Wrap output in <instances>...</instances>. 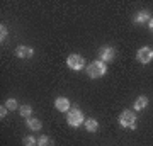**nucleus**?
<instances>
[{"mask_svg": "<svg viewBox=\"0 0 153 146\" xmlns=\"http://www.w3.org/2000/svg\"><path fill=\"white\" fill-rule=\"evenodd\" d=\"M119 124L126 129H134L136 127V114L133 110H123L119 116Z\"/></svg>", "mask_w": 153, "mask_h": 146, "instance_id": "obj_1", "label": "nucleus"}, {"mask_svg": "<svg viewBox=\"0 0 153 146\" xmlns=\"http://www.w3.org/2000/svg\"><path fill=\"white\" fill-rule=\"evenodd\" d=\"M105 70H107V68H105V63L97 60V61H92V63L87 66V75L90 76V78H99V76H102L105 73Z\"/></svg>", "mask_w": 153, "mask_h": 146, "instance_id": "obj_2", "label": "nucleus"}, {"mask_svg": "<svg viewBox=\"0 0 153 146\" xmlns=\"http://www.w3.org/2000/svg\"><path fill=\"white\" fill-rule=\"evenodd\" d=\"M66 122H68V126H71V127H78L80 124H83V122H85V117H83L82 110H78V109H71V110H68Z\"/></svg>", "mask_w": 153, "mask_h": 146, "instance_id": "obj_3", "label": "nucleus"}, {"mask_svg": "<svg viewBox=\"0 0 153 146\" xmlns=\"http://www.w3.org/2000/svg\"><path fill=\"white\" fill-rule=\"evenodd\" d=\"M66 65H68V68L78 71L82 68H85V58L80 56V54H70L68 60H66Z\"/></svg>", "mask_w": 153, "mask_h": 146, "instance_id": "obj_4", "label": "nucleus"}, {"mask_svg": "<svg viewBox=\"0 0 153 146\" xmlns=\"http://www.w3.org/2000/svg\"><path fill=\"white\" fill-rule=\"evenodd\" d=\"M136 58H138L140 63L146 65V63H150V61L153 60V49L148 48V46H143V48H140V51L136 53Z\"/></svg>", "mask_w": 153, "mask_h": 146, "instance_id": "obj_5", "label": "nucleus"}, {"mask_svg": "<svg viewBox=\"0 0 153 146\" xmlns=\"http://www.w3.org/2000/svg\"><path fill=\"white\" fill-rule=\"evenodd\" d=\"M70 100H68V99L66 97H58L55 100V107L58 109V110H60V112H68V110H70Z\"/></svg>", "mask_w": 153, "mask_h": 146, "instance_id": "obj_6", "label": "nucleus"}, {"mask_svg": "<svg viewBox=\"0 0 153 146\" xmlns=\"http://www.w3.org/2000/svg\"><path fill=\"white\" fill-rule=\"evenodd\" d=\"M99 54H100V61H111L112 58H114V48H109V46H104V48L99 51Z\"/></svg>", "mask_w": 153, "mask_h": 146, "instance_id": "obj_7", "label": "nucleus"}, {"mask_svg": "<svg viewBox=\"0 0 153 146\" xmlns=\"http://www.w3.org/2000/svg\"><path fill=\"white\" fill-rule=\"evenodd\" d=\"M33 48H29V46H17V49H16V56L17 58H31L33 56Z\"/></svg>", "mask_w": 153, "mask_h": 146, "instance_id": "obj_8", "label": "nucleus"}, {"mask_svg": "<svg viewBox=\"0 0 153 146\" xmlns=\"http://www.w3.org/2000/svg\"><path fill=\"white\" fill-rule=\"evenodd\" d=\"M146 105H148V97H145V95H141V97H138L134 100V109L136 110H143Z\"/></svg>", "mask_w": 153, "mask_h": 146, "instance_id": "obj_9", "label": "nucleus"}, {"mask_svg": "<svg viewBox=\"0 0 153 146\" xmlns=\"http://www.w3.org/2000/svg\"><path fill=\"white\" fill-rule=\"evenodd\" d=\"M85 129L88 133H95L99 129V122L95 119H85Z\"/></svg>", "mask_w": 153, "mask_h": 146, "instance_id": "obj_10", "label": "nucleus"}, {"mask_svg": "<svg viewBox=\"0 0 153 146\" xmlns=\"http://www.w3.org/2000/svg\"><path fill=\"white\" fill-rule=\"evenodd\" d=\"M136 24H145V22H150V14L148 10H140V14L136 16Z\"/></svg>", "mask_w": 153, "mask_h": 146, "instance_id": "obj_11", "label": "nucleus"}, {"mask_svg": "<svg viewBox=\"0 0 153 146\" xmlns=\"http://www.w3.org/2000/svg\"><path fill=\"white\" fill-rule=\"evenodd\" d=\"M26 124H27L33 131H39V129H41V121H39V119H34V117H29V119H26Z\"/></svg>", "mask_w": 153, "mask_h": 146, "instance_id": "obj_12", "label": "nucleus"}, {"mask_svg": "<svg viewBox=\"0 0 153 146\" xmlns=\"http://www.w3.org/2000/svg\"><path fill=\"white\" fill-rule=\"evenodd\" d=\"M19 112H21V116L22 117H31V114H33V107H31V105H27V104H26V105H21V109H19Z\"/></svg>", "mask_w": 153, "mask_h": 146, "instance_id": "obj_13", "label": "nucleus"}, {"mask_svg": "<svg viewBox=\"0 0 153 146\" xmlns=\"http://www.w3.org/2000/svg\"><path fill=\"white\" fill-rule=\"evenodd\" d=\"M38 146H53V139H49L48 136H41L38 139Z\"/></svg>", "mask_w": 153, "mask_h": 146, "instance_id": "obj_14", "label": "nucleus"}, {"mask_svg": "<svg viewBox=\"0 0 153 146\" xmlns=\"http://www.w3.org/2000/svg\"><path fill=\"white\" fill-rule=\"evenodd\" d=\"M36 143H38V139L33 138V136H26V138L22 139V145L24 146H36Z\"/></svg>", "mask_w": 153, "mask_h": 146, "instance_id": "obj_15", "label": "nucleus"}, {"mask_svg": "<svg viewBox=\"0 0 153 146\" xmlns=\"http://www.w3.org/2000/svg\"><path fill=\"white\" fill-rule=\"evenodd\" d=\"M5 107L9 109V110H16L17 109V100L16 99H9V100L5 102Z\"/></svg>", "mask_w": 153, "mask_h": 146, "instance_id": "obj_16", "label": "nucleus"}, {"mask_svg": "<svg viewBox=\"0 0 153 146\" xmlns=\"http://www.w3.org/2000/svg\"><path fill=\"white\" fill-rule=\"evenodd\" d=\"M0 39H2V41H4V39H7V27L4 26V24L0 26Z\"/></svg>", "mask_w": 153, "mask_h": 146, "instance_id": "obj_17", "label": "nucleus"}, {"mask_svg": "<svg viewBox=\"0 0 153 146\" xmlns=\"http://www.w3.org/2000/svg\"><path fill=\"white\" fill-rule=\"evenodd\" d=\"M7 110H9V109H7V107H4V105H2V107H0V117H2V119H4V117H5Z\"/></svg>", "mask_w": 153, "mask_h": 146, "instance_id": "obj_18", "label": "nucleus"}, {"mask_svg": "<svg viewBox=\"0 0 153 146\" xmlns=\"http://www.w3.org/2000/svg\"><path fill=\"white\" fill-rule=\"evenodd\" d=\"M148 27H150V31L153 33V19H150V22H148Z\"/></svg>", "mask_w": 153, "mask_h": 146, "instance_id": "obj_19", "label": "nucleus"}]
</instances>
